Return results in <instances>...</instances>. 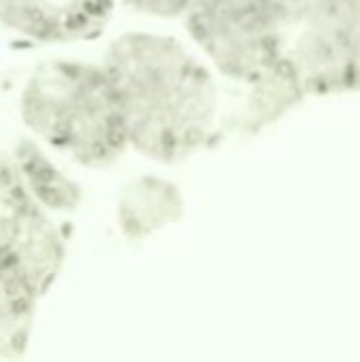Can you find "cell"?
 I'll use <instances>...</instances> for the list:
<instances>
[{"instance_id":"cell-11","label":"cell","mask_w":360,"mask_h":362,"mask_svg":"<svg viewBox=\"0 0 360 362\" xmlns=\"http://www.w3.org/2000/svg\"><path fill=\"white\" fill-rule=\"evenodd\" d=\"M132 11L151 17H185L193 0H123Z\"/></svg>"},{"instance_id":"cell-7","label":"cell","mask_w":360,"mask_h":362,"mask_svg":"<svg viewBox=\"0 0 360 362\" xmlns=\"http://www.w3.org/2000/svg\"><path fill=\"white\" fill-rule=\"evenodd\" d=\"M185 214L180 189L161 176H140L125 185L117 202V225L125 240L142 242L178 223Z\"/></svg>"},{"instance_id":"cell-6","label":"cell","mask_w":360,"mask_h":362,"mask_svg":"<svg viewBox=\"0 0 360 362\" xmlns=\"http://www.w3.org/2000/svg\"><path fill=\"white\" fill-rule=\"evenodd\" d=\"M115 0H0V23L34 42H76L104 32Z\"/></svg>"},{"instance_id":"cell-2","label":"cell","mask_w":360,"mask_h":362,"mask_svg":"<svg viewBox=\"0 0 360 362\" xmlns=\"http://www.w3.org/2000/svg\"><path fill=\"white\" fill-rule=\"evenodd\" d=\"M19 115L38 140L85 168H108L129 148L117 95L102 64H38L19 93Z\"/></svg>"},{"instance_id":"cell-10","label":"cell","mask_w":360,"mask_h":362,"mask_svg":"<svg viewBox=\"0 0 360 362\" xmlns=\"http://www.w3.org/2000/svg\"><path fill=\"white\" fill-rule=\"evenodd\" d=\"M40 297L17 269L0 263V358L25 354Z\"/></svg>"},{"instance_id":"cell-12","label":"cell","mask_w":360,"mask_h":362,"mask_svg":"<svg viewBox=\"0 0 360 362\" xmlns=\"http://www.w3.org/2000/svg\"><path fill=\"white\" fill-rule=\"evenodd\" d=\"M263 2L267 8H272L289 28H293L299 17L308 11V6L312 4V0H259Z\"/></svg>"},{"instance_id":"cell-5","label":"cell","mask_w":360,"mask_h":362,"mask_svg":"<svg viewBox=\"0 0 360 362\" xmlns=\"http://www.w3.org/2000/svg\"><path fill=\"white\" fill-rule=\"evenodd\" d=\"M66 238L53 214L28 193L8 153H0V263L17 269L40 295L62 272Z\"/></svg>"},{"instance_id":"cell-8","label":"cell","mask_w":360,"mask_h":362,"mask_svg":"<svg viewBox=\"0 0 360 362\" xmlns=\"http://www.w3.org/2000/svg\"><path fill=\"white\" fill-rule=\"evenodd\" d=\"M21 182L49 214H72L83 202L81 185L70 178L34 138H19L8 153Z\"/></svg>"},{"instance_id":"cell-3","label":"cell","mask_w":360,"mask_h":362,"mask_svg":"<svg viewBox=\"0 0 360 362\" xmlns=\"http://www.w3.org/2000/svg\"><path fill=\"white\" fill-rule=\"evenodd\" d=\"M185 23L210 64L244 85L286 53L291 30L259 0H193Z\"/></svg>"},{"instance_id":"cell-9","label":"cell","mask_w":360,"mask_h":362,"mask_svg":"<svg viewBox=\"0 0 360 362\" xmlns=\"http://www.w3.org/2000/svg\"><path fill=\"white\" fill-rule=\"evenodd\" d=\"M306 98L301 81L286 57V53L263 74L248 83L246 110L242 117V125L246 132L255 134L280 117H284L291 108H295Z\"/></svg>"},{"instance_id":"cell-4","label":"cell","mask_w":360,"mask_h":362,"mask_svg":"<svg viewBox=\"0 0 360 362\" xmlns=\"http://www.w3.org/2000/svg\"><path fill=\"white\" fill-rule=\"evenodd\" d=\"M286 42L306 95L360 91V0H312Z\"/></svg>"},{"instance_id":"cell-1","label":"cell","mask_w":360,"mask_h":362,"mask_svg":"<svg viewBox=\"0 0 360 362\" xmlns=\"http://www.w3.org/2000/svg\"><path fill=\"white\" fill-rule=\"evenodd\" d=\"M117 95L129 148L157 163H180L212 138L219 89L210 68L178 38L117 36L102 62Z\"/></svg>"}]
</instances>
